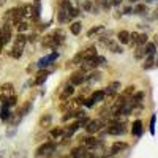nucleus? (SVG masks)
<instances>
[{"label": "nucleus", "instance_id": "obj_35", "mask_svg": "<svg viewBox=\"0 0 158 158\" xmlns=\"http://www.w3.org/2000/svg\"><path fill=\"white\" fill-rule=\"evenodd\" d=\"M6 106L8 108H15L16 106V104H18V97L16 95H13V97H10V98H6Z\"/></svg>", "mask_w": 158, "mask_h": 158}, {"label": "nucleus", "instance_id": "obj_32", "mask_svg": "<svg viewBox=\"0 0 158 158\" xmlns=\"http://www.w3.org/2000/svg\"><path fill=\"white\" fill-rule=\"evenodd\" d=\"M16 29H18V33H24V32H27L29 30V22H25V21H21L16 24Z\"/></svg>", "mask_w": 158, "mask_h": 158}, {"label": "nucleus", "instance_id": "obj_18", "mask_svg": "<svg viewBox=\"0 0 158 158\" xmlns=\"http://www.w3.org/2000/svg\"><path fill=\"white\" fill-rule=\"evenodd\" d=\"M117 41L120 44H130V32L128 30H120L117 33Z\"/></svg>", "mask_w": 158, "mask_h": 158}, {"label": "nucleus", "instance_id": "obj_41", "mask_svg": "<svg viewBox=\"0 0 158 158\" xmlns=\"http://www.w3.org/2000/svg\"><path fill=\"white\" fill-rule=\"evenodd\" d=\"M123 15H133V8H131V6H125L123 8Z\"/></svg>", "mask_w": 158, "mask_h": 158}, {"label": "nucleus", "instance_id": "obj_36", "mask_svg": "<svg viewBox=\"0 0 158 158\" xmlns=\"http://www.w3.org/2000/svg\"><path fill=\"white\" fill-rule=\"evenodd\" d=\"M144 56H146V54H144V46H138L136 48V52H135V59L136 60H141Z\"/></svg>", "mask_w": 158, "mask_h": 158}, {"label": "nucleus", "instance_id": "obj_25", "mask_svg": "<svg viewBox=\"0 0 158 158\" xmlns=\"http://www.w3.org/2000/svg\"><path fill=\"white\" fill-rule=\"evenodd\" d=\"M104 30V24H98V25H94L89 32H87V38H92V36H95V35H98L100 32H103Z\"/></svg>", "mask_w": 158, "mask_h": 158}, {"label": "nucleus", "instance_id": "obj_26", "mask_svg": "<svg viewBox=\"0 0 158 158\" xmlns=\"http://www.w3.org/2000/svg\"><path fill=\"white\" fill-rule=\"evenodd\" d=\"M133 13H135V15H139V16H144V15H147V13H149V8H147V5L139 3V5H136L133 8Z\"/></svg>", "mask_w": 158, "mask_h": 158}, {"label": "nucleus", "instance_id": "obj_21", "mask_svg": "<svg viewBox=\"0 0 158 158\" xmlns=\"http://www.w3.org/2000/svg\"><path fill=\"white\" fill-rule=\"evenodd\" d=\"M11 117V108H8L6 104H2V108H0V118H2L3 122L10 120Z\"/></svg>", "mask_w": 158, "mask_h": 158}, {"label": "nucleus", "instance_id": "obj_23", "mask_svg": "<svg viewBox=\"0 0 158 158\" xmlns=\"http://www.w3.org/2000/svg\"><path fill=\"white\" fill-rule=\"evenodd\" d=\"M144 54H146V56H155V54H156V46H155V43L147 41L146 44H144Z\"/></svg>", "mask_w": 158, "mask_h": 158}, {"label": "nucleus", "instance_id": "obj_43", "mask_svg": "<svg viewBox=\"0 0 158 158\" xmlns=\"http://www.w3.org/2000/svg\"><path fill=\"white\" fill-rule=\"evenodd\" d=\"M5 3H6V0H0V8H2Z\"/></svg>", "mask_w": 158, "mask_h": 158}, {"label": "nucleus", "instance_id": "obj_17", "mask_svg": "<svg viewBox=\"0 0 158 158\" xmlns=\"http://www.w3.org/2000/svg\"><path fill=\"white\" fill-rule=\"evenodd\" d=\"M81 54H82V62H84V60H89V59H92V57H95V56H98L95 46H90V48L81 51Z\"/></svg>", "mask_w": 158, "mask_h": 158}, {"label": "nucleus", "instance_id": "obj_45", "mask_svg": "<svg viewBox=\"0 0 158 158\" xmlns=\"http://www.w3.org/2000/svg\"><path fill=\"white\" fill-rule=\"evenodd\" d=\"M2 51H3V44H2V43H0V52H2Z\"/></svg>", "mask_w": 158, "mask_h": 158}, {"label": "nucleus", "instance_id": "obj_39", "mask_svg": "<svg viewBox=\"0 0 158 158\" xmlns=\"http://www.w3.org/2000/svg\"><path fill=\"white\" fill-rule=\"evenodd\" d=\"M155 120H156V115L153 114L152 118H150V133L152 135H155Z\"/></svg>", "mask_w": 158, "mask_h": 158}, {"label": "nucleus", "instance_id": "obj_37", "mask_svg": "<svg viewBox=\"0 0 158 158\" xmlns=\"http://www.w3.org/2000/svg\"><path fill=\"white\" fill-rule=\"evenodd\" d=\"M97 5L101 6L103 10H109V6H111V3L108 2V0H97Z\"/></svg>", "mask_w": 158, "mask_h": 158}, {"label": "nucleus", "instance_id": "obj_8", "mask_svg": "<svg viewBox=\"0 0 158 158\" xmlns=\"http://www.w3.org/2000/svg\"><path fill=\"white\" fill-rule=\"evenodd\" d=\"M40 11H41V0H33V3L30 6V18H29L32 22H36L38 21Z\"/></svg>", "mask_w": 158, "mask_h": 158}, {"label": "nucleus", "instance_id": "obj_28", "mask_svg": "<svg viewBox=\"0 0 158 158\" xmlns=\"http://www.w3.org/2000/svg\"><path fill=\"white\" fill-rule=\"evenodd\" d=\"M51 138L52 139H59V138H63V127H56L51 130Z\"/></svg>", "mask_w": 158, "mask_h": 158}, {"label": "nucleus", "instance_id": "obj_47", "mask_svg": "<svg viewBox=\"0 0 158 158\" xmlns=\"http://www.w3.org/2000/svg\"><path fill=\"white\" fill-rule=\"evenodd\" d=\"M0 158H3V153L2 152H0Z\"/></svg>", "mask_w": 158, "mask_h": 158}, {"label": "nucleus", "instance_id": "obj_15", "mask_svg": "<svg viewBox=\"0 0 158 158\" xmlns=\"http://www.w3.org/2000/svg\"><path fill=\"white\" fill-rule=\"evenodd\" d=\"M71 18H70V15H68V11L65 10V8H62V6H59V13H57V21H59V24L60 25H63L65 22H68Z\"/></svg>", "mask_w": 158, "mask_h": 158}, {"label": "nucleus", "instance_id": "obj_19", "mask_svg": "<svg viewBox=\"0 0 158 158\" xmlns=\"http://www.w3.org/2000/svg\"><path fill=\"white\" fill-rule=\"evenodd\" d=\"M131 135L139 138L142 135V122L141 120H135L133 122V127H131Z\"/></svg>", "mask_w": 158, "mask_h": 158}, {"label": "nucleus", "instance_id": "obj_10", "mask_svg": "<svg viewBox=\"0 0 158 158\" xmlns=\"http://www.w3.org/2000/svg\"><path fill=\"white\" fill-rule=\"evenodd\" d=\"M0 95L5 97V98H10L15 95V87H13L11 82H5L2 84V87H0Z\"/></svg>", "mask_w": 158, "mask_h": 158}, {"label": "nucleus", "instance_id": "obj_6", "mask_svg": "<svg viewBox=\"0 0 158 158\" xmlns=\"http://www.w3.org/2000/svg\"><path fill=\"white\" fill-rule=\"evenodd\" d=\"M57 57H59V52L54 51L52 54H49V56H46V57H43V59H40L38 63H36V67H38L40 70H46V67H49L51 63H54Z\"/></svg>", "mask_w": 158, "mask_h": 158}, {"label": "nucleus", "instance_id": "obj_22", "mask_svg": "<svg viewBox=\"0 0 158 158\" xmlns=\"http://www.w3.org/2000/svg\"><path fill=\"white\" fill-rule=\"evenodd\" d=\"M127 147H128L127 142H120V141H118V142H114L112 147H111V153H112V155H114V153H118V152L125 150Z\"/></svg>", "mask_w": 158, "mask_h": 158}, {"label": "nucleus", "instance_id": "obj_40", "mask_svg": "<svg viewBox=\"0 0 158 158\" xmlns=\"http://www.w3.org/2000/svg\"><path fill=\"white\" fill-rule=\"evenodd\" d=\"M84 106L85 108H94L95 103H94V100H92V98H87V100H84Z\"/></svg>", "mask_w": 158, "mask_h": 158}, {"label": "nucleus", "instance_id": "obj_1", "mask_svg": "<svg viewBox=\"0 0 158 158\" xmlns=\"http://www.w3.org/2000/svg\"><path fill=\"white\" fill-rule=\"evenodd\" d=\"M27 46V36L24 33H18L15 36V41H13V46H11V57L13 59H21V56L24 54V49Z\"/></svg>", "mask_w": 158, "mask_h": 158}, {"label": "nucleus", "instance_id": "obj_2", "mask_svg": "<svg viewBox=\"0 0 158 158\" xmlns=\"http://www.w3.org/2000/svg\"><path fill=\"white\" fill-rule=\"evenodd\" d=\"M54 152H56V144L52 141H48V142L41 144L40 147H36L35 156L36 158H51Z\"/></svg>", "mask_w": 158, "mask_h": 158}, {"label": "nucleus", "instance_id": "obj_42", "mask_svg": "<svg viewBox=\"0 0 158 158\" xmlns=\"http://www.w3.org/2000/svg\"><path fill=\"white\" fill-rule=\"evenodd\" d=\"M123 2V0H112V2H111V5H114V6H118V5H120Z\"/></svg>", "mask_w": 158, "mask_h": 158}, {"label": "nucleus", "instance_id": "obj_24", "mask_svg": "<svg viewBox=\"0 0 158 158\" xmlns=\"http://www.w3.org/2000/svg\"><path fill=\"white\" fill-rule=\"evenodd\" d=\"M106 46H108V49H109L111 52H114V54H122V52H123V49L118 46L115 41H112V40H109V41L106 43Z\"/></svg>", "mask_w": 158, "mask_h": 158}, {"label": "nucleus", "instance_id": "obj_33", "mask_svg": "<svg viewBox=\"0 0 158 158\" xmlns=\"http://www.w3.org/2000/svg\"><path fill=\"white\" fill-rule=\"evenodd\" d=\"M81 5H82V10L87 11V13L94 10V3H92V0H81Z\"/></svg>", "mask_w": 158, "mask_h": 158}, {"label": "nucleus", "instance_id": "obj_31", "mask_svg": "<svg viewBox=\"0 0 158 158\" xmlns=\"http://www.w3.org/2000/svg\"><path fill=\"white\" fill-rule=\"evenodd\" d=\"M153 65H155V56H147V60L144 62L142 68H144V70H150Z\"/></svg>", "mask_w": 158, "mask_h": 158}, {"label": "nucleus", "instance_id": "obj_5", "mask_svg": "<svg viewBox=\"0 0 158 158\" xmlns=\"http://www.w3.org/2000/svg\"><path fill=\"white\" fill-rule=\"evenodd\" d=\"M127 131V125L123 122H112L108 125V133L109 135H114V136H118V135H123Z\"/></svg>", "mask_w": 158, "mask_h": 158}, {"label": "nucleus", "instance_id": "obj_7", "mask_svg": "<svg viewBox=\"0 0 158 158\" xmlns=\"http://www.w3.org/2000/svg\"><path fill=\"white\" fill-rule=\"evenodd\" d=\"M98 144H100V141H98L97 138H94L92 135H89V136H85V138H81V146H82L84 149H87V150L95 149Z\"/></svg>", "mask_w": 158, "mask_h": 158}, {"label": "nucleus", "instance_id": "obj_34", "mask_svg": "<svg viewBox=\"0 0 158 158\" xmlns=\"http://www.w3.org/2000/svg\"><path fill=\"white\" fill-rule=\"evenodd\" d=\"M149 41V36L146 35V33H139V36H138V41H136V44L138 46H144Z\"/></svg>", "mask_w": 158, "mask_h": 158}, {"label": "nucleus", "instance_id": "obj_27", "mask_svg": "<svg viewBox=\"0 0 158 158\" xmlns=\"http://www.w3.org/2000/svg\"><path fill=\"white\" fill-rule=\"evenodd\" d=\"M51 123H52V115L51 114H44L40 118V127L41 128H48V127H51Z\"/></svg>", "mask_w": 158, "mask_h": 158}, {"label": "nucleus", "instance_id": "obj_11", "mask_svg": "<svg viewBox=\"0 0 158 158\" xmlns=\"http://www.w3.org/2000/svg\"><path fill=\"white\" fill-rule=\"evenodd\" d=\"M51 74V71L49 70H40L36 74H35V85H41L44 81H46V79H48V76Z\"/></svg>", "mask_w": 158, "mask_h": 158}, {"label": "nucleus", "instance_id": "obj_13", "mask_svg": "<svg viewBox=\"0 0 158 158\" xmlns=\"http://www.w3.org/2000/svg\"><path fill=\"white\" fill-rule=\"evenodd\" d=\"M118 90H120V82L115 81V82H111L106 89H104V94H106V97H114Z\"/></svg>", "mask_w": 158, "mask_h": 158}, {"label": "nucleus", "instance_id": "obj_4", "mask_svg": "<svg viewBox=\"0 0 158 158\" xmlns=\"http://www.w3.org/2000/svg\"><path fill=\"white\" fill-rule=\"evenodd\" d=\"M103 125H104V120H101V118H94V120H89L87 125H85L87 135H95V133H98Z\"/></svg>", "mask_w": 158, "mask_h": 158}, {"label": "nucleus", "instance_id": "obj_20", "mask_svg": "<svg viewBox=\"0 0 158 158\" xmlns=\"http://www.w3.org/2000/svg\"><path fill=\"white\" fill-rule=\"evenodd\" d=\"M90 98L94 100V103H100V101H103L104 98H106V94H104V90H94Z\"/></svg>", "mask_w": 158, "mask_h": 158}, {"label": "nucleus", "instance_id": "obj_46", "mask_svg": "<svg viewBox=\"0 0 158 158\" xmlns=\"http://www.w3.org/2000/svg\"><path fill=\"white\" fill-rule=\"evenodd\" d=\"M130 2H131V3H133V2H139V0H130Z\"/></svg>", "mask_w": 158, "mask_h": 158}, {"label": "nucleus", "instance_id": "obj_3", "mask_svg": "<svg viewBox=\"0 0 158 158\" xmlns=\"http://www.w3.org/2000/svg\"><path fill=\"white\" fill-rule=\"evenodd\" d=\"M11 38H13V22L6 21V22H3L2 27H0V43L5 46L11 41Z\"/></svg>", "mask_w": 158, "mask_h": 158}, {"label": "nucleus", "instance_id": "obj_16", "mask_svg": "<svg viewBox=\"0 0 158 158\" xmlns=\"http://www.w3.org/2000/svg\"><path fill=\"white\" fill-rule=\"evenodd\" d=\"M73 94H74V85L73 84H67V85H65V89L62 90V94H60V101L68 100Z\"/></svg>", "mask_w": 158, "mask_h": 158}, {"label": "nucleus", "instance_id": "obj_9", "mask_svg": "<svg viewBox=\"0 0 158 158\" xmlns=\"http://www.w3.org/2000/svg\"><path fill=\"white\" fill-rule=\"evenodd\" d=\"M82 82H85V73H82L81 70L71 73V76H70V84H73V85L76 87V85H81Z\"/></svg>", "mask_w": 158, "mask_h": 158}, {"label": "nucleus", "instance_id": "obj_14", "mask_svg": "<svg viewBox=\"0 0 158 158\" xmlns=\"http://www.w3.org/2000/svg\"><path fill=\"white\" fill-rule=\"evenodd\" d=\"M87 149H84L82 146L81 147H74L71 152H70V158H87Z\"/></svg>", "mask_w": 158, "mask_h": 158}, {"label": "nucleus", "instance_id": "obj_12", "mask_svg": "<svg viewBox=\"0 0 158 158\" xmlns=\"http://www.w3.org/2000/svg\"><path fill=\"white\" fill-rule=\"evenodd\" d=\"M144 97H146V92H135L133 94V97H131V100H130V104L131 106H139V104L142 103V100H144Z\"/></svg>", "mask_w": 158, "mask_h": 158}, {"label": "nucleus", "instance_id": "obj_29", "mask_svg": "<svg viewBox=\"0 0 158 158\" xmlns=\"http://www.w3.org/2000/svg\"><path fill=\"white\" fill-rule=\"evenodd\" d=\"M70 30H71L73 35H79V33H81V30H82V24H81V21L73 22V24L70 25Z\"/></svg>", "mask_w": 158, "mask_h": 158}, {"label": "nucleus", "instance_id": "obj_38", "mask_svg": "<svg viewBox=\"0 0 158 158\" xmlns=\"http://www.w3.org/2000/svg\"><path fill=\"white\" fill-rule=\"evenodd\" d=\"M135 89H136L135 85H128V87L125 89V92H123V95H125V97H128V95H133V94H135Z\"/></svg>", "mask_w": 158, "mask_h": 158}, {"label": "nucleus", "instance_id": "obj_30", "mask_svg": "<svg viewBox=\"0 0 158 158\" xmlns=\"http://www.w3.org/2000/svg\"><path fill=\"white\" fill-rule=\"evenodd\" d=\"M100 76H101L100 71H90V73L85 74V81H89V82H95V81H98V79H100Z\"/></svg>", "mask_w": 158, "mask_h": 158}, {"label": "nucleus", "instance_id": "obj_44", "mask_svg": "<svg viewBox=\"0 0 158 158\" xmlns=\"http://www.w3.org/2000/svg\"><path fill=\"white\" fill-rule=\"evenodd\" d=\"M155 18H156V19H158V8H156V10H155Z\"/></svg>", "mask_w": 158, "mask_h": 158}]
</instances>
